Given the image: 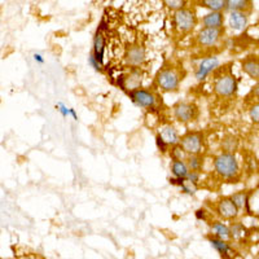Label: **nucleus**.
<instances>
[{"instance_id": "obj_1", "label": "nucleus", "mask_w": 259, "mask_h": 259, "mask_svg": "<svg viewBox=\"0 0 259 259\" xmlns=\"http://www.w3.org/2000/svg\"><path fill=\"white\" fill-rule=\"evenodd\" d=\"M214 171L226 180H235L240 175V165L235 153L222 152L214 158Z\"/></svg>"}, {"instance_id": "obj_2", "label": "nucleus", "mask_w": 259, "mask_h": 259, "mask_svg": "<svg viewBox=\"0 0 259 259\" xmlns=\"http://www.w3.org/2000/svg\"><path fill=\"white\" fill-rule=\"evenodd\" d=\"M182 77L179 71L171 66L159 69L156 75V85L163 92H177L179 90Z\"/></svg>"}, {"instance_id": "obj_3", "label": "nucleus", "mask_w": 259, "mask_h": 259, "mask_svg": "<svg viewBox=\"0 0 259 259\" xmlns=\"http://www.w3.org/2000/svg\"><path fill=\"white\" fill-rule=\"evenodd\" d=\"M172 22H174L175 29L179 32H189L194 29L196 24H197V17H196V13L192 9L182 8L174 12Z\"/></svg>"}, {"instance_id": "obj_4", "label": "nucleus", "mask_w": 259, "mask_h": 259, "mask_svg": "<svg viewBox=\"0 0 259 259\" xmlns=\"http://www.w3.org/2000/svg\"><path fill=\"white\" fill-rule=\"evenodd\" d=\"M239 84L232 74H223L214 82V92L219 97H232L237 92Z\"/></svg>"}, {"instance_id": "obj_5", "label": "nucleus", "mask_w": 259, "mask_h": 259, "mask_svg": "<svg viewBox=\"0 0 259 259\" xmlns=\"http://www.w3.org/2000/svg\"><path fill=\"white\" fill-rule=\"evenodd\" d=\"M180 145L187 154H201L203 149V134L200 131H189L180 138Z\"/></svg>"}, {"instance_id": "obj_6", "label": "nucleus", "mask_w": 259, "mask_h": 259, "mask_svg": "<svg viewBox=\"0 0 259 259\" xmlns=\"http://www.w3.org/2000/svg\"><path fill=\"white\" fill-rule=\"evenodd\" d=\"M172 114H174L175 119L180 123H191L194 121L198 115L197 106L192 103H186V101H180V103L175 104L172 108Z\"/></svg>"}, {"instance_id": "obj_7", "label": "nucleus", "mask_w": 259, "mask_h": 259, "mask_svg": "<svg viewBox=\"0 0 259 259\" xmlns=\"http://www.w3.org/2000/svg\"><path fill=\"white\" fill-rule=\"evenodd\" d=\"M222 35H223V29H217V27H202L198 31L196 40L198 46L205 48L214 47L219 43Z\"/></svg>"}, {"instance_id": "obj_8", "label": "nucleus", "mask_w": 259, "mask_h": 259, "mask_svg": "<svg viewBox=\"0 0 259 259\" xmlns=\"http://www.w3.org/2000/svg\"><path fill=\"white\" fill-rule=\"evenodd\" d=\"M128 96L135 105L140 106V108H145V109H150L153 108L157 103V97L150 90L144 89H136L128 92Z\"/></svg>"}, {"instance_id": "obj_9", "label": "nucleus", "mask_w": 259, "mask_h": 259, "mask_svg": "<svg viewBox=\"0 0 259 259\" xmlns=\"http://www.w3.org/2000/svg\"><path fill=\"white\" fill-rule=\"evenodd\" d=\"M217 212L221 218L233 221L239 217L240 209L231 197H223L217 203Z\"/></svg>"}, {"instance_id": "obj_10", "label": "nucleus", "mask_w": 259, "mask_h": 259, "mask_svg": "<svg viewBox=\"0 0 259 259\" xmlns=\"http://www.w3.org/2000/svg\"><path fill=\"white\" fill-rule=\"evenodd\" d=\"M124 60H126V64L131 68H140L147 61V50L143 46H131L127 50Z\"/></svg>"}, {"instance_id": "obj_11", "label": "nucleus", "mask_w": 259, "mask_h": 259, "mask_svg": "<svg viewBox=\"0 0 259 259\" xmlns=\"http://www.w3.org/2000/svg\"><path fill=\"white\" fill-rule=\"evenodd\" d=\"M143 82V70L140 68H131L128 74L121 78V87L126 91H133V90L140 89Z\"/></svg>"}, {"instance_id": "obj_12", "label": "nucleus", "mask_w": 259, "mask_h": 259, "mask_svg": "<svg viewBox=\"0 0 259 259\" xmlns=\"http://www.w3.org/2000/svg\"><path fill=\"white\" fill-rule=\"evenodd\" d=\"M218 66H219L218 57H215V56L206 57V59H203L202 61L198 64L197 70H196V73H194V77H196V79H197L198 82H201V80L205 79V78H206L211 71H214L215 69L218 68Z\"/></svg>"}, {"instance_id": "obj_13", "label": "nucleus", "mask_w": 259, "mask_h": 259, "mask_svg": "<svg viewBox=\"0 0 259 259\" xmlns=\"http://www.w3.org/2000/svg\"><path fill=\"white\" fill-rule=\"evenodd\" d=\"M241 69L251 79L259 80V59L256 56H247L242 60Z\"/></svg>"}, {"instance_id": "obj_14", "label": "nucleus", "mask_w": 259, "mask_h": 259, "mask_svg": "<svg viewBox=\"0 0 259 259\" xmlns=\"http://www.w3.org/2000/svg\"><path fill=\"white\" fill-rule=\"evenodd\" d=\"M224 24L223 11H210V13L202 17L203 27H217L222 29Z\"/></svg>"}, {"instance_id": "obj_15", "label": "nucleus", "mask_w": 259, "mask_h": 259, "mask_svg": "<svg viewBox=\"0 0 259 259\" xmlns=\"http://www.w3.org/2000/svg\"><path fill=\"white\" fill-rule=\"evenodd\" d=\"M230 26L232 27L236 31H241L246 27L247 21H249V17H247V13L245 11H232L230 12Z\"/></svg>"}, {"instance_id": "obj_16", "label": "nucleus", "mask_w": 259, "mask_h": 259, "mask_svg": "<svg viewBox=\"0 0 259 259\" xmlns=\"http://www.w3.org/2000/svg\"><path fill=\"white\" fill-rule=\"evenodd\" d=\"M105 47H106L105 38H104L101 30L99 29V30H97L96 34H95L94 50H92V53H94L95 57L99 60V62H100V64H104V55H105Z\"/></svg>"}, {"instance_id": "obj_17", "label": "nucleus", "mask_w": 259, "mask_h": 259, "mask_svg": "<svg viewBox=\"0 0 259 259\" xmlns=\"http://www.w3.org/2000/svg\"><path fill=\"white\" fill-rule=\"evenodd\" d=\"M158 134L162 136V138L165 139L166 143H167L170 147H174V145L180 144L179 134H178V131L175 130V127L171 126V124H166V126L162 127V128L159 130Z\"/></svg>"}, {"instance_id": "obj_18", "label": "nucleus", "mask_w": 259, "mask_h": 259, "mask_svg": "<svg viewBox=\"0 0 259 259\" xmlns=\"http://www.w3.org/2000/svg\"><path fill=\"white\" fill-rule=\"evenodd\" d=\"M209 242H210V245L214 247L215 250L218 251V253L221 254L222 256H224V258L230 256V254L233 251L232 247H231V245L227 242V240L219 239V237H215V236H212V237H209Z\"/></svg>"}, {"instance_id": "obj_19", "label": "nucleus", "mask_w": 259, "mask_h": 259, "mask_svg": "<svg viewBox=\"0 0 259 259\" xmlns=\"http://www.w3.org/2000/svg\"><path fill=\"white\" fill-rule=\"evenodd\" d=\"M210 231H211V235L215 237H219V239L223 240H230L231 239V230L230 227L224 224L223 222H214V223L210 226Z\"/></svg>"}, {"instance_id": "obj_20", "label": "nucleus", "mask_w": 259, "mask_h": 259, "mask_svg": "<svg viewBox=\"0 0 259 259\" xmlns=\"http://www.w3.org/2000/svg\"><path fill=\"white\" fill-rule=\"evenodd\" d=\"M171 172L175 178H184L186 179L189 172L187 162L184 159H172L171 161Z\"/></svg>"}, {"instance_id": "obj_21", "label": "nucleus", "mask_w": 259, "mask_h": 259, "mask_svg": "<svg viewBox=\"0 0 259 259\" xmlns=\"http://www.w3.org/2000/svg\"><path fill=\"white\" fill-rule=\"evenodd\" d=\"M239 139L233 135H227L222 140V149H223V152H228V153H235L236 150L239 149Z\"/></svg>"}, {"instance_id": "obj_22", "label": "nucleus", "mask_w": 259, "mask_h": 259, "mask_svg": "<svg viewBox=\"0 0 259 259\" xmlns=\"http://www.w3.org/2000/svg\"><path fill=\"white\" fill-rule=\"evenodd\" d=\"M189 171H202L203 157L201 154H188L186 158Z\"/></svg>"}, {"instance_id": "obj_23", "label": "nucleus", "mask_w": 259, "mask_h": 259, "mask_svg": "<svg viewBox=\"0 0 259 259\" xmlns=\"http://www.w3.org/2000/svg\"><path fill=\"white\" fill-rule=\"evenodd\" d=\"M251 0H227V11H245L250 8Z\"/></svg>"}, {"instance_id": "obj_24", "label": "nucleus", "mask_w": 259, "mask_h": 259, "mask_svg": "<svg viewBox=\"0 0 259 259\" xmlns=\"http://www.w3.org/2000/svg\"><path fill=\"white\" fill-rule=\"evenodd\" d=\"M200 6L210 11H224L227 8V0H200Z\"/></svg>"}, {"instance_id": "obj_25", "label": "nucleus", "mask_w": 259, "mask_h": 259, "mask_svg": "<svg viewBox=\"0 0 259 259\" xmlns=\"http://www.w3.org/2000/svg\"><path fill=\"white\" fill-rule=\"evenodd\" d=\"M231 230V239L233 240H240L242 239L244 236H246L247 231L244 227V224L241 223H232L230 226Z\"/></svg>"}, {"instance_id": "obj_26", "label": "nucleus", "mask_w": 259, "mask_h": 259, "mask_svg": "<svg viewBox=\"0 0 259 259\" xmlns=\"http://www.w3.org/2000/svg\"><path fill=\"white\" fill-rule=\"evenodd\" d=\"M230 197L232 198L233 202L237 205V207H239L240 210L244 209V207L247 205V193L246 192H244V191L236 192V193H233L232 196H230Z\"/></svg>"}, {"instance_id": "obj_27", "label": "nucleus", "mask_w": 259, "mask_h": 259, "mask_svg": "<svg viewBox=\"0 0 259 259\" xmlns=\"http://www.w3.org/2000/svg\"><path fill=\"white\" fill-rule=\"evenodd\" d=\"M171 148H172V149L170 150L171 158L172 159H184V161H186V158L188 154H187L186 150L183 149L182 145L178 144V145H174V147H171Z\"/></svg>"}, {"instance_id": "obj_28", "label": "nucleus", "mask_w": 259, "mask_h": 259, "mask_svg": "<svg viewBox=\"0 0 259 259\" xmlns=\"http://www.w3.org/2000/svg\"><path fill=\"white\" fill-rule=\"evenodd\" d=\"M180 189H182V191L184 192L186 194H189V196H194V194L197 193L198 187H197V184H194V183H192V182H188V180L186 179L182 186H180Z\"/></svg>"}, {"instance_id": "obj_29", "label": "nucleus", "mask_w": 259, "mask_h": 259, "mask_svg": "<svg viewBox=\"0 0 259 259\" xmlns=\"http://www.w3.org/2000/svg\"><path fill=\"white\" fill-rule=\"evenodd\" d=\"M249 117H250L253 123L259 124V103L251 105L250 110H249Z\"/></svg>"}, {"instance_id": "obj_30", "label": "nucleus", "mask_w": 259, "mask_h": 259, "mask_svg": "<svg viewBox=\"0 0 259 259\" xmlns=\"http://www.w3.org/2000/svg\"><path fill=\"white\" fill-rule=\"evenodd\" d=\"M156 145H157V148L159 149V152H162V153H166V152L168 150V147H170V145L166 143L165 139L162 138L159 134H157L156 135Z\"/></svg>"}, {"instance_id": "obj_31", "label": "nucleus", "mask_w": 259, "mask_h": 259, "mask_svg": "<svg viewBox=\"0 0 259 259\" xmlns=\"http://www.w3.org/2000/svg\"><path fill=\"white\" fill-rule=\"evenodd\" d=\"M165 3L172 11H179L184 8V0H165Z\"/></svg>"}, {"instance_id": "obj_32", "label": "nucleus", "mask_w": 259, "mask_h": 259, "mask_svg": "<svg viewBox=\"0 0 259 259\" xmlns=\"http://www.w3.org/2000/svg\"><path fill=\"white\" fill-rule=\"evenodd\" d=\"M89 64L91 65L92 68H94V70H96V71H101V70H103V64H100V62H99V60H97L96 57H95L94 53H91V55H90Z\"/></svg>"}, {"instance_id": "obj_33", "label": "nucleus", "mask_w": 259, "mask_h": 259, "mask_svg": "<svg viewBox=\"0 0 259 259\" xmlns=\"http://www.w3.org/2000/svg\"><path fill=\"white\" fill-rule=\"evenodd\" d=\"M186 179L188 180V182L194 183V184H198V182H200L201 179V172L200 171H189Z\"/></svg>"}, {"instance_id": "obj_34", "label": "nucleus", "mask_w": 259, "mask_h": 259, "mask_svg": "<svg viewBox=\"0 0 259 259\" xmlns=\"http://www.w3.org/2000/svg\"><path fill=\"white\" fill-rule=\"evenodd\" d=\"M56 109H57V112L61 113V115L64 118H66V117H69V115H70V109H69L66 105H64L62 103H57L56 104Z\"/></svg>"}, {"instance_id": "obj_35", "label": "nucleus", "mask_w": 259, "mask_h": 259, "mask_svg": "<svg viewBox=\"0 0 259 259\" xmlns=\"http://www.w3.org/2000/svg\"><path fill=\"white\" fill-rule=\"evenodd\" d=\"M249 96H253V97H255V99H258V100H259V80H256V84L254 85L253 89H251Z\"/></svg>"}, {"instance_id": "obj_36", "label": "nucleus", "mask_w": 259, "mask_h": 259, "mask_svg": "<svg viewBox=\"0 0 259 259\" xmlns=\"http://www.w3.org/2000/svg\"><path fill=\"white\" fill-rule=\"evenodd\" d=\"M196 218L203 219V221H205V219H206V211H205V210H197V211H196Z\"/></svg>"}, {"instance_id": "obj_37", "label": "nucleus", "mask_w": 259, "mask_h": 259, "mask_svg": "<svg viewBox=\"0 0 259 259\" xmlns=\"http://www.w3.org/2000/svg\"><path fill=\"white\" fill-rule=\"evenodd\" d=\"M34 60H35V62H39V64H45V59H43L40 53H35L34 55Z\"/></svg>"}, {"instance_id": "obj_38", "label": "nucleus", "mask_w": 259, "mask_h": 259, "mask_svg": "<svg viewBox=\"0 0 259 259\" xmlns=\"http://www.w3.org/2000/svg\"><path fill=\"white\" fill-rule=\"evenodd\" d=\"M70 115L73 117L74 121H78V115H77V113H75V110L70 109Z\"/></svg>"}]
</instances>
